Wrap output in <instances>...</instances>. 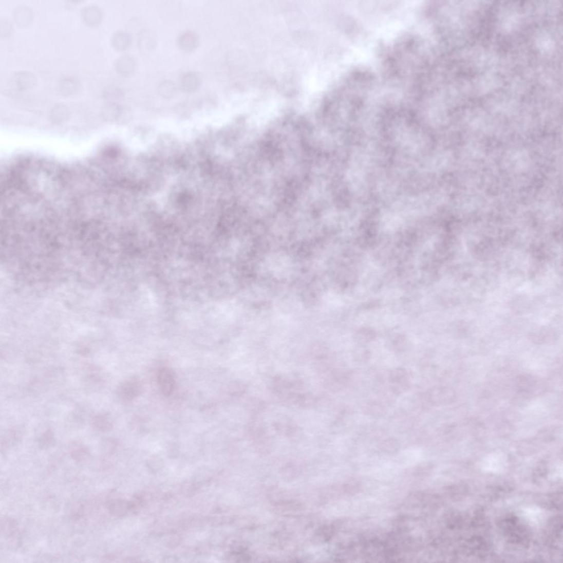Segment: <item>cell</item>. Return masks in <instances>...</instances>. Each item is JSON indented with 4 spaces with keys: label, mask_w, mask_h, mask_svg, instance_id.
Returning <instances> with one entry per match:
<instances>
[{
    "label": "cell",
    "mask_w": 563,
    "mask_h": 563,
    "mask_svg": "<svg viewBox=\"0 0 563 563\" xmlns=\"http://www.w3.org/2000/svg\"><path fill=\"white\" fill-rule=\"evenodd\" d=\"M143 387L140 381L136 378H132L124 381L117 389V395L123 402H129L142 393Z\"/></svg>",
    "instance_id": "cell-1"
},
{
    "label": "cell",
    "mask_w": 563,
    "mask_h": 563,
    "mask_svg": "<svg viewBox=\"0 0 563 563\" xmlns=\"http://www.w3.org/2000/svg\"><path fill=\"white\" fill-rule=\"evenodd\" d=\"M428 400L436 406L451 404L455 401L456 395L455 391L447 387H435L428 391Z\"/></svg>",
    "instance_id": "cell-2"
},
{
    "label": "cell",
    "mask_w": 563,
    "mask_h": 563,
    "mask_svg": "<svg viewBox=\"0 0 563 563\" xmlns=\"http://www.w3.org/2000/svg\"><path fill=\"white\" fill-rule=\"evenodd\" d=\"M389 380L394 392L400 394L409 388L408 374L403 367H397L390 371Z\"/></svg>",
    "instance_id": "cell-3"
},
{
    "label": "cell",
    "mask_w": 563,
    "mask_h": 563,
    "mask_svg": "<svg viewBox=\"0 0 563 563\" xmlns=\"http://www.w3.org/2000/svg\"><path fill=\"white\" fill-rule=\"evenodd\" d=\"M174 372L168 367H162L158 373V382L163 395L170 396L174 392L175 386Z\"/></svg>",
    "instance_id": "cell-4"
},
{
    "label": "cell",
    "mask_w": 563,
    "mask_h": 563,
    "mask_svg": "<svg viewBox=\"0 0 563 563\" xmlns=\"http://www.w3.org/2000/svg\"><path fill=\"white\" fill-rule=\"evenodd\" d=\"M81 15L83 22L90 27L98 26L103 18L102 11L96 5H89L83 8Z\"/></svg>",
    "instance_id": "cell-5"
},
{
    "label": "cell",
    "mask_w": 563,
    "mask_h": 563,
    "mask_svg": "<svg viewBox=\"0 0 563 563\" xmlns=\"http://www.w3.org/2000/svg\"><path fill=\"white\" fill-rule=\"evenodd\" d=\"M69 453L75 462L80 465L88 462L90 457L89 448L79 441H74L70 444Z\"/></svg>",
    "instance_id": "cell-6"
},
{
    "label": "cell",
    "mask_w": 563,
    "mask_h": 563,
    "mask_svg": "<svg viewBox=\"0 0 563 563\" xmlns=\"http://www.w3.org/2000/svg\"><path fill=\"white\" fill-rule=\"evenodd\" d=\"M13 82L16 88L20 90H26L33 88L36 84L35 76L30 72L22 71L17 72L13 77Z\"/></svg>",
    "instance_id": "cell-7"
},
{
    "label": "cell",
    "mask_w": 563,
    "mask_h": 563,
    "mask_svg": "<svg viewBox=\"0 0 563 563\" xmlns=\"http://www.w3.org/2000/svg\"><path fill=\"white\" fill-rule=\"evenodd\" d=\"M90 425L93 429L100 433L110 431L113 427L110 417L105 412H99L92 416L90 419Z\"/></svg>",
    "instance_id": "cell-8"
},
{
    "label": "cell",
    "mask_w": 563,
    "mask_h": 563,
    "mask_svg": "<svg viewBox=\"0 0 563 563\" xmlns=\"http://www.w3.org/2000/svg\"><path fill=\"white\" fill-rule=\"evenodd\" d=\"M33 18L32 11L28 7L21 6L13 12V20L18 27L26 28L30 26Z\"/></svg>",
    "instance_id": "cell-9"
},
{
    "label": "cell",
    "mask_w": 563,
    "mask_h": 563,
    "mask_svg": "<svg viewBox=\"0 0 563 563\" xmlns=\"http://www.w3.org/2000/svg\"><path fill=\"white\" fill-rule=\"evenodd\" d=\"M136 62L134 58L129 55H123L116 60L115 68L116 71L123 76H129L135 71Z\"/></svg>",
    "instance_id": "cell-10"
},
{
    "label": "cell",
    "mask_w": 563,
    "mask_h": 563,
    "mask_svg": "<svg viewBox=\"0 0 563 563\" xmlns=\"http://www.w3.org/2000/svg\"><path fill=\"white\" fill-rule=\"evenodd\" d=\"M199 39L196 34L192 32H186L180 35L177 44L180 49L186 52L192 51L198 45Z\"/></svg>",
    "instance_id": "cell-11"
},
{
    "label": "cell",
    "mask_w": 563,
    "mask_h": 563,
    "mask_svg": "<svg viewBox=\"0 0 563 563\" xmlns=\"http://www.w3.org/2000/svg\"><path fill=\"white\" fill-rule=\"evenodd\" d=\"M200 85V77L198 74L194 72H189L184 74L180 81V87L183 91L186 92H192L196 91Z\"/></svg>",
    "instance_id": "cell-12"
},
{
    "label": "cell",
    "mask_w": 563,
    "mask_h": 563,
    "mask_svg": "<svg viewBox=\"0 0 563 563\" xmlns=\"http://www.w3.org/2000/svg\"><path fill=\"white\" fill-rule=\"evenodd\" d=\"M156 44L155 36L150 31L145 30L138 36V48L143 53L152 52L155 49Z\"/></svg>",
    "instance_id": "cell-13"
},
{
    "label": "cell",
    "mask_w": 563,
    "mask_h": 563,
    "mask_svg": "<svg viewBox=\"0 0 563 563\" xmlns=\"http://www.w3.org/2000/svg\"><path fill=\"white\" fill-rule=\"evenodd\" d=\"M132 39L129 34L124 32H116L112 36L111 44L115 50L126 51L129 48Z\"/></svg>",
    "instance_id": "cell-14"
},
{
    "label": "cell",
    "mask_w": 563,
    "mask_h": 563,
    "mask_svg": "<svg viewBox=\"0 0 563 563\" xmlns=\"http://www.w3.org/2000/svg\"><path fill=\"white\" fill-rule=\"evenodd\" d=\"M79 87V83L74 78L66 77L60 81L59 90L62 96L69 97L72 96Z\"/></svg>",
    "instance_id": "cell-15"
},
{
    "label": "cell",
    "mask_w": 563,
    "mask_h": 563,
    "mask_svg": "<svg viewBox=\"0 0 563 563\" xmlns=\"http://www.w3.org/2000/svg\"><path fill=\"white\" fill-rule=\"evenodd\" d=\"M1 533L6 537L13 538L18 533V526L16 520L10 517H4L1 520Z\"/></svg>",
    "instance_id": "cell-16"
},
{
    "label": "cell",
    "mask_w": 563,
    "mask_h": 563,
    "mask_svg": "<svg viewBox=\"0 0 563 563\" xmlns=\"http://www.w3.org/2000/svg\"><path fill=\"white\" fill-rule=\"evenodd\" d=\"M505 464V460L501 457H491L484 460L483 467L487 471L498 472L502 470Z\"/></svg>",
    "instance_id": "cell-17"
},
{
    "label": "cell",
    "mask_w": 563,
    "mask_h": 563,
    "mask_svg": "<svg viewBox=\"0 0 563 563\" xmlns=\"http://www.w3.org/2000/svg\"><path fill=\"white\" fill-rule=\"evenodd\" d=\"M55 443V437L51 429H46L39 437L38 444L42 449H49Z\"/></svg>",
    "instance_id": "cell-18"
},
{
    "label": "cell",
    "mask_w": 563,
    "mask_h": 563,
    "mask_svg": "<svg viewBox=\"0 0 563 563\" xmlns=\"http://www.w3.org/2000/svg\"><path fill=\"white\" fill-rule=\"evenodd\" d=\"M159 95L163 98L173 97L176 92V87L174 83L170 81L162 82L158 88Z\"/></svg>",
    "instance_id": "cell-19"
},
{
    "label": "cell",
    "mask_w": 563,
    "mask_h": 563,
    "mask_svg": "<svg viewBox=\"0 0 563 563\" xmlns=\"http://www.w3.org/2000/svg\"><path fill=\"white\" fill-rule=\"evenodd\" d=\"M123 97L122 92L116 87H109L104 92V98L107 104H117L116 101Z\"/></svg>",
    "instance_id": "cell-20"
},
{
    "label": "cell",
    "mask_w": 563,
    "mask_h": 563,
    "mask_svg": "<svg viewBox=\"0 0 563 563\" xmlns=\"http://www.w3.org/2000/svg\"><path fill=\"white\" fill-rule=\"evenodd\" d=\"M68 114L69 109L66 106L59 104L52 108L51 115L53 120L60 121L66 118Z\"/></svg>",
    "instance_id": "cell-21"
},
{
    "label": "cell",
    "mask_w": 563,
    "mask_h": 563,
    "mask_svg": "<svg viewBox=\"0 0 563 563\" xmlns=\"http://www.w3.org/2000/svg\"><path fill=\"white\" fill-rule=\"evenodd\" d=\"M20 437V432L17 429H11L9 430V431L5 435L4 438H2L1 441L2 448L4 447L5 448L9 446V445L12 444L14 442L17 441Z\"/></svg>",
    "instance_id": "cell-22"
},
{
    "label": "cell",
    "mask_w": 563,
    "mask_h": 563,
    "mask_svg": "<svg viewBox=\"0 0 563 563\" xmlns=\"http://www.w3.org/2000/svg\"><path fill=\"white\" fill-rule=\"evenodd\" d=\"M10 22L6 20L2 21L0 23V34L2 37H7L11 35L12 32V27Z\"/></svg>",
    "instance_id": "cell-23"
},
{
    "label": "cell",
    "mask_w": 563,
    "mask_h": 563,
    "mask_svg": "<svg viewBox=\"0 0 563 563\" xmlns=\"http://www.w3.org/2000/svg\"><path fill=\"white\" fill-rule=\"evenodd\" d=\"M541 512L537 509H528L526 511V515L530 520L537 521L541 519Z\"/></svg>",
    "instance_id": "cell-24"
}]
</instances>
